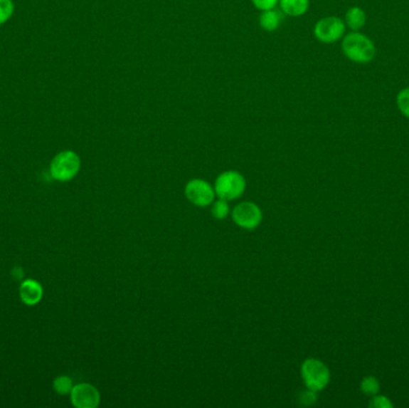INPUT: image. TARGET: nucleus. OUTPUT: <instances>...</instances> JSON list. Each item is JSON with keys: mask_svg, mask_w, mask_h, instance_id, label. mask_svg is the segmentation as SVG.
<instances>
[{"mask_svg": "<svg viewBox=\"0 0 409 408\" xmlns=\"http://www.w3.org/2000/svg\"><path fill=\"white\" fill-rule=\"evenodd\" d=\"M82 167L79 155L75 151L64 150L53 157L49 172L51 177L59 182H68L78 175Z\"/></svg>", "mask_w": 409, "mask_h": 408, "instance_id": "1", "label": "nucleus"}, {"mask_svg": "<svg viewBox=\"0 0 409 408\" xmlns=\"http://www.w3.org/2000/svg\"><path fill=\"white\" fill-rule=\"evenodd\" d=\"M342 52L351 61L365 64L375 58L376 48L368 36L361 33H351L342 41Z\"/></svg>", "mask_w": 409, "mask_h": 408, "instance_id": "2", "label": "nucleus"}, {"mask_svg": "<svg viewBox=\"0 0 409 408\" xmlns=\"http://www.w3.org/2000/svg\"><path fill=\"white\" fill-rule=\"evenodd\" d=\"M245 179L236 170H228L217 177L214 184V192L218 198L233 200L240 198L245 191Z\"/></svg>", "mask_w": 409, "mask_h": 408, "instance_id": "3", "label": "nucleus"}, {"mask_svg": "<svg viewBox=\"0 0 409 408\" xmlns=\"http://www.w3.org/2000/svg\"><path fill=\"white\" fill-rule=\"evenodd\" d=\"M301 371L307 388L316 393L324 389L331 380L329 369L319 360L310 358L305 360L304 363L302 364Z\"/></svg>", "mask_w": 409, "mask_h": 408, "instance_id": "4", "label": "nucleus"}, {"mask_svg": "<svg viewBox=\"0 0 409 408\" xmlns=\"http://www.w3.org/2000/svg\"><path fill=\"white\" fill-rule=\"evenodd\" d=\"M233 219L240 228L254 230L262 221V211L254 202H240L233 209Z\"/></svg>", "mask_w": 409, "mask_h": 408, "instance_id": "5", "label": "nucleus"}, {"mask_svg": "<svg viewBox=\"0 0 409 408\" xmlns=\"http://www.w3.org/2000/svg\"><path fill=\"white\" fill-rule=\"evenodd\" d=\"M345 33V23L338 17H326L316 23L314 34L319 41L333 43L342 38Z\"/></svg>", "mask_w": 409, "mask_h": 408, "instance_id": "6", "label": "nucleus"}, {"mask_svg": "<svg viewBox=\"0 0 409 408\" xmlns=\"http://www.w3.org/2000/svg\"><path fill=\"white\" fill-rule=\"evenodd\" d=\"M184 193L188 200L196 206H208L214 202V188L206 181L201 179H193L186 184Z\"/></svg>", "mask_w": 409, "mask_h": 408, "instance_id": "7", "label": "nucleus"}, {"mask_svg": "<svg viewBox=\"0 0 409 408\" xmlns=\"http://www.w3.org/2000/svg\"><path fill=\"white\" fill-rule=\"evenodd\" d=\"M70 399L75 407L96 408L101 402V394L90 383H78L72 388Z\"/></svg>", "mask_w": 409, "mask_h": 408, "instance_id": "8", "label": "nucleus"}, {"mask_svg": "<svg viewBox=\"0 0 409 408\" xmlns=\"http://www.w3.org/2000/svg\"><path fill=\"white\" fill-rule=\"evenodd\" d=\"M18 295L23 304H26L28 307H34L41 302L42 297H43V288L35 279H24L19 284Z\"/></svg>", "mask_w": 409, "mask_h": 408, "instance_id": "9", "label": "nucleus"}, {"mask_svg": "<svg viewBox=\"0 0 409 408\" xmlns=\"http://www.w3.org/2000/svg\"><path fill=\"white\" fill-rule=\"evenodd\" d=\"M282 14L291 17H299L308 11L309 0H279Z\"/></svg>", "mask_w": 409, "mask_h": 408, "instance_id": "10", "label": "nucleus"}, {"mask_svg": "<svg viewBox=\"0 0 409 408\" xmlns=\"http://www.w3.org/2000/svg\"><path fill=\"white\" fill-rule=\"evenodd\" d=\"M282 19H284V16L282 12L270 9V10L262 11L260 16V26L266 31H275L282 24Z\"/></svg>", "mask_w": 409, "mask_h": 408, "instance_id": "11", "label": "nucleus"}, {"mask_svg": "<svg viewBox=\"0 0 409 408\" xmlns=\"http://www.w3.org/2000/svg\"><path fill=\"white\" fill-rule=\"evenodd\" d=\"M365 19H366V17H365L364 11L361 8H358V6L349 9L347 14H346V22H347L352 31H359L361 26H364Z\"/></svg>", "mask_w": 409, "mask_h": 408, "instance_id": "12", "label": "nucleus"}, {"mask_svg": "<svg viewBox=\"0 0 409 408\" xmlns=\"http://www.w3.org/2000/svg\"><path fill=\"white\" fill-rule=\"evenodd\" d=\"M73 386L75 385H73L72 378L70 376H66V375L58 376L53 381V389L59 395H70Z\"/></svg>", "mask_w": 409, "mask_h": 408, "instance_id": "13", "label": "nucleus"}, {"mask_svg": "<svg viewBox=\"0 0 409 408\" xmlns=\"http://www.w3.org/2000/svg\"><path fill=\"white\" fill-rule=\"evenodd\" d=\"M229 204L225 199H218L217 202H212L211 214L216 219H225L229 214Z\"/></svg>", "mask_w": 409, "mask_h": 408, "instance_id": "14", "label": "nucleus"}, {"mask_svg": "<svg viewBox=\"0 0 409 408\" xmlns=\"http://www.w3.org/2000/svg\"><path fill=\"white\" fill-rule=\"evenodd\" d=\"M15 12V3L12 0H0V26L11 19Z\"/></svg>", "mask_w": 409, "mask_h": 408, "instance_id": "15", "label": "nucleus"}, {"mask_svg": "<svg viewBox=\"0 0 409 408\" xmlns=\"http://www.w3.org/2000/svg\"><path fill=\"white\" fill-rule=\"evenodd\" d=\"M398 107L402 114L409 119V88H405L398 93Z\"/></svg>", "mask_w": 409, "mask_h": 408, "instance_id": "16", "label": "nucleus"}, {"mask_svg": "<svg viewBox=\"0 0 409 408\" xmlns=\"http://www.w3.org/2000/svg\"><path fill=\"white\" fill-rule=\"evenodd\" d=\"M361 390L368 395H376L379 392V383L375 377H365L361 382Z\"/></svg>", "mask_w": 409, "mask_h": 408, "instance_id": "17", "label": "nucleus"}, {"mask_svg": "<svg viewBox=\"0 0 409 408\" xmlns=\"http://www.w3.org/2000/svg\"><path fill=\"white\" fill-rule=\"evenodd\" d=\"M253 4L261 11L275 9L279 4V0H252Z\"/></svg>", "mask_w": 409, "mask_h": 408, "instance_id": "18", "label": "nucleus"}, {"mask_svg": "<svg viewBox=\"0 0 409 408\" xmlns=\"http://www.w3.org/2000/svg\"><path fill=\"white\" fill-rule=\"evenodd\" d=\"M370 406L371 407H377V408H387V407H393V404H391V401L386 397H373V400L370 402Z\"/></svg>", "mask_w": 409, "mask_h": 408, "instance_id": "19", "label": "nucleus"}, {"mask_svg": "<svg viewBox=\"0 0 409 408\" xmlns=\"http://www.w3.org/2000/svg\"><path fill=\"white\" fill-rule=\"evenodd\" d=\"M316 401V392L307 389L301 394V402L303 404H312Z\"/></svg>", "mask_w": 409, "mask_h": 408, "instance_id": "20", "label": "nucleus"}, {"mask_svg": "<svg viewBox=\"0 0 409 408\" xmlns=\"http://www.w3.org/2000/svg\"><path fill=\"white\" fill-rule=\"evenodd\" d=\"M23 276H24V272H23L22 268L21 267H15L14 271H12V277L15 278V279H18L21 281L22 279Z\"/></svg>", "mask_w": 409, "mask_h": 408, "instance_id": "21", "label": "nucleus"}]
</instances>
